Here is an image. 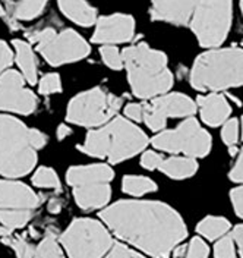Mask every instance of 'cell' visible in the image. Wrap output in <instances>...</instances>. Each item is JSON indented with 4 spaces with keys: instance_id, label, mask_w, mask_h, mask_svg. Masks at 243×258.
I'll return each instance as SVG.
<instances>
[{
    "instance_id": "1",
    "label": "cell",
    "mask_w": 243,
    "mask_h": 258,
    "mask_svg": "<svg viewBox=\"0 0 243 258\" xmlns=\"http://www.w3.org/2000/svg\"><path fill=\"white\" fill-rule=\"evenodd\" d=\"M100 217L114 233L154 258H169L188 235L176 210L155 201H119Z\"/></svg>"
},
{
    "instance_id": "2",
    "label": "cell",
    "mask_w": 243,
    "mask_h": 258,
    "mask_svg": "<svg viewBox=\"0 0 243 258\" xmlns=\"http://www.w3.org/2000/svg\"><path fill=\"white\" fill-rule=\"evenodd\" d=\"M123 63L128 71L132 93L139 98H154L173 87V75L169 71L166 54L138 43L123 50Z\"/></svg>"
},
{
    "instance_id": "3",
    "label": "cell",
    "mask_w": 243,
    "mask_h": 258,
    "mask_svg": "<svg viewBox=\"0 0 243 258\" xmlns=\"http://www.w3.org/2000/svg\"><path fill=\"white\" fill-rule=\"evenodd\" d=\"M146 144V135L136 125L123 117H114L100 129L90 131L78 150L93 157H107L116 164L136 156Z\"/></svg>"
},
{
    "instance_id": "4",
    "label": "cell",
    "mask_w": 243,
    "mask_h": 258,
    "mask_svg": "<svg viewBox=\"0 0 243 258\" xmlns=\"http://www.w3.org/2000/svg\"><path fill=\"white\" fill-rule=\"evenodd\" d=\"M198 91H217L243 85V48L208 50L198 56L191 71Z\"/></svg>"
},
{
    "instance_id": "5",
    "label": "cell",
    "mask_w": 243,
    "mask_h": 258,
    "mask_svg": "<svg viewBox=\"0 0 243 258\" xmlns=\"http://www.w3.org/2000/svg\"><path fill=\"white\" fill-rule=\"evenodd\" d=\"M30 128L12 116H0V176H25L37 164Z\"/></svg>"
},
{
    "instance_id": "6",
    "label": "cell",
    "mask_w": 243,
    "mask_h": 258,
    "mask_svg": "<svg viewBox=\"0 0 243 258\" xmlns=\"http://www.w3.org/2000/svg\"><path fill=\"white\" fill-rule=\"evenodd\" d=\"M233 0H196L189 22L202 47H217L224 43L231 27Z\"/></svg>"
},
{
    "instance_id": "7",
    "label": "cell",
    "mask_w": 243,
    "mask_h": 258,
    "mask_svg": "<svg viewBox=\"0 0 243 258\" xmlns=\"http://www.w3.org/2000/svg\"><path fill=\"white\" fill-rule=\"evenodd\" d=\"M122 98L107 93L103 88L84 91L69 101L66 119L85 128L104 126L119 112Z\"/></svg>"
},
{
    "instance_id": "8",
    "label": "cell",
    "mask_w": 243,
    "mask_h": 258,
    "mask_svg": "<svg viewBox=\"0 0 243 258\" xmlns=\"http://www.w3.org/2000/svg\"><path fill=\"white\" fill-rule=\"evenodd\" d=\"M28 38L37 44L38 51L51 66H60L82 60L91 51L90 44L73 30L56 32L54 28H43L30 32Z\"/></svg>"
},
{
    "instance_id": "9",
    "label": "cell",
    "mask_w": 243,
    "mask_h": 258,
    "mask_svg": "<svg viewBox=\"0 0 243 258\" xmlns=\"http://www.w3.org/2000/svg\"><path fill=\"white\" fill-rule=\"evenodd\" d=\"M69 258H103L113 246L109 230L93 219H76L60 236Z\"/></svg>"
},
{
    "instance_id": "10",
    "label": "cell",
    "mask_w": 243,
    "mask_h": 258,
    "mask_svg": "<svg viewBox=\"0 0 243 258\" xmlns=\"http://www.w3.org/2000/svg\"><path fill=\"white\" fill-rule=\"evenodd\" d=\"M157 150L167 153H183L188 157H205L211 150V135L199 126L198 120L188 117L176 129L161 131L152 138Z\"/></svg>"
},
{
    "instance_id": "11",
    "label": "cell",
    "mask_w": 243,
    "mask_h": 258,
    "mask_svg": "<svg viewBox=\"0 0 243 258\" xmlns=\"http://www.w3.org/2000/svg\"><path fill=\"white\" fill-rule=\"evenodd\" d=\"M24 77L17 71H6L0 77V110L31 114L37 109V97L25 88Z\"/></svg>"
},
{
    "instance_id": "12",
    "label": "cell",
    "mask_w": 243,
    "mask_h": 258,
    "mask_svg": "<svg viewBox=\"0 0 243 258\" xmlns=\"http://www.w3.org/2000/svg\"><path fill=\"white\" fill-rule=\"evenodd\" d=\"M135 34V21L130 15L114 14L101 16L97 19V27L93 35V41L104 46H114L119 43H128Z\"/></svg>"
},
{
    "instance_id": "13",
    "label": "cell",
    "mask_w": 243,
    "mask_h": 258,
    "mask_svg": "<svg viewBox=\"0 0 243 258\" xmlns=\"http://www.w3.org/2000/svg\"><path fill=\"white\" fill-rule=\"evenodd\" d=\"M196 0H151L149 14L154 21L175 25H189Z\"/></svg>"
},
{
    "instance_id": "14",
    "label": "cell",
    "mask_w": 243,
    "mask_h": 258,
    "mask_svg": "<svg viewBox=\"0 0 243 258\" xmlns=\"http://www.w3.org/2000/svg\"><path fill=\"white\" fill-rule=\"evenodd\" d=\"M40 206V197L24 183L0 180V209L34 210Z\"/></svg>"
},
{
    "instance_id": "15",
    "label": "cell",
    "mask_w": 243,
    "mask_h": 258,
    "mask_svg": "<svg viewBox=\"0 0 243 258\" xmlns=\"http://www.w3.org/2000/svg\"><path fill=\"white\" fill-rule=\"evenodd\" d=\"M196 104L201 117L208 126H220L228 120L231 106L223 94H208L198 97Z\"/></svg>"
},
{
    "instance_id": "16",
    "label": "cell",
    "mask_w": 243,
    "mask_h": 258,
    "mask_svg": "<svg viewBox=\"0 0 243 258\" xmlns=\"http://www.w3.org/2000/svg\"><path fill=\"white\" fill-rule=\"evenodd\" d=\"M163 117H189L196 112V103L180 93H173L154 98L149 103Z\"/></svg>"
},
{
    "instance_id": "17",
    "label": "cell",
    "mask_w": 243,
    "mask_h": 258,
    "mask_svg": "<svg viewBox=\"0 0 243 258\" xmlns=\"http://www.w3.org/2000/svg\"><path fill=\"white\" fill-rule=\"evenodd\" d=\"M114 176L113 169L107 164H90V166H75L66 173L69 185L81 186L91 183H109Z\"/></svg>"
},
{
    "instance_id": "18",
    "label": "cell",
    "mask_w": 243,
    "mask_h": 258,
    "mask_svg": "<svg viewBox=\"0 0 243 258\" xmlns=\"http://www.w3.org/2000/svg\"><path fill=\"white\" fill-rule=\"evenodd\" d=\"M73 197L82 210L103 209L109 204L112 189L109 183H91V185H81L73 188Z\"/></svg>"
},
{
    "instance_id": "19",
    "label": "cell",
    "mask_w": 243,
    "mask_h": 258,
    "mask_svg": "<svg viewBox=\"0 0 243 258\" xmlns=\"http://www.w3.org/2000/svg\"><path fill=\"white\" fill-rule=\"evenodd\" d=\"M59 8L63 15L81 27H91L97 21V11L85 0H59Z\"/></svg>"
},
{
    "instance_id": "20",
    "label": "cell",
    "mask_w": 243,
    "mask_h": 258,
    "mask_svg": "<svg viewBox=\"0 0 243 258\" xmlns=\"http://www.w3.org/2000/svg\"><path fill=\"white\" fill-rule=\"evenodd\" d=\"M49 0H5L6 12L12 19L31 21L44 11Z\"/></svg>"
},
{
    "instance_id": "21",
    "label": "cell",
    "mask_w": 243,
    "mask_h": 258,
    "mask_svg": "<svg viewBox=\"0 0 243 258\" xmlns=\"http://www.w3.org/2000/svg\"><path fill=\"white\" fill-rule=\"evenodd\" d=\"M14 47L17 51V63L22 72V77L31 85L37 84V60L31 46L22 40H14Z\"/></svg>"
},
{
    "instance_id": "22",
    "label": "cell",
    "mask_w": 243,
    "mask_h": 258,
    "mask_svg": "<svg viewBox=\"0 0 243 258\" xmlns=\"http://www.w3.org/2000/svg\"><path fill=\"white\" fill-rule=\"evenodd\" d=\"M164 175L172 179H186L194 176L198 170V163L194 157H169L164 159L160 166Z\"/></svg>"
},
{
    "instance_id": "23",
    "label": "cell",
    "mask_w": 243,
    "mask_h": 258,
    "mask_svg": "<svg viewBox=\"0 0 243 258\" xmlns=\"http://www.w3.org/2000/svg\"><path fill=\"white\" fill-rule=\"evenodd\" d=\"M196 230H198L199 235H202L208 241H214V239L226 236V233L230 230V223L224 217L208 216V217H205L204 220L199 222Z\"/></svg>"
},
{
    "instance_id": "24",
    "label": "cell",
    "mask_w": 243,
    "mask_h": 258,
    "mask_svg": "<svg viewBox=\"0 0 243 258\" xmlns=\"http://www.w3.org/2000/svg\"><path fill=\"white\" fill-rule=\"evenodd\" d=\"M122 186L125 192L133 197H142L148 192L157 191V183L145 176H125Z\"/></svg>"
},
{
    "instance_id": "25",
    "label": "cell",
    "mask_w": 243,
    "mask_h": 258,
    "mask_svg": "<svg viewBox=\"0 0 243 258\" xmlns=\"http://www.w3.org/2000/svg\"><path fill=\"white\" fill-rule=\"evenodd\" d=\"M31 210H2L0 209V223L2 226L14 230L24 227L31 220Z\"/></svg>"
},
{
    "instance_id": "26",
    "label": "cell",
    "mask_w": 243,
    "mask_h": 258,
    "mask_svg": "<svg viewBox=\"0 0 243 258\" xmlns=\"http://www.w3.org/2000/svg\"><path fill=\"white\" fill-rule=\"evenodd\" d=\"M33 183L38 188H49L60 191V180L57 173L50 167H40L33 176Z\"/></svg>"
},
{
    "instance_id": "27",
    "label": "cell",
    "mask_w": 243,
    "mask_h": 258,
    "mask_svg": "<svg viewBox=\"0 0 243 258\" xmlns=\"http://www.w3.org/2000/svg\"><path fill=\"white\" fill-rule=\"evenodd\" d=\"M34 258H65L62 251H60V246L56 241V236L49 233L43 242L35 248V254Z\"/></svg>"
},
{
    "instance_id": "28",
    "label": "cell",
    "mask_w": 243,
    "mask_h": 258,
    "mask_svg": "<svg viewBox=\"0 0 243 258\" xmlns=\"http://www.w3.org/2000/svg\"><path fill=\"white\" fill-rule=\"evenodd\" d=\"M2 242L15 249L17 258H34L35 248L31 243H28L24 236H14V235H11V236H6V238H2Z\"/></svg>"
},
{
    "instance_id": "29",
    "label": "cell",
    "mask_w": 243,
    "mask_h": 258,
    "mask_svg": "<svg viewBox=\"0 0 243 258\" xmlns=\"http://www.w3.org/2000/svg\"><path fill=\"white\" fill-rule=\"evenodd\" d=\"M100 54H101L103 62L114 71H120L125 66L122 53L114 46H103L100 48Z\"/></svg>"
},
{
    "instance_id": "30",
    "label": "cell",
    "mask_w": 243,
    "mask_h": 258,
    "mask_svg": "<svg viewBox=\"0 0 243 258\" xmlns=\"http://www.w3.org/2000/svg\"><path fill=\"white\" fill-rule=\"evenodd\" d=\"M144 122L146 123V126L152 129L154 132H161V129L166 126L167 119L163 117L161 114L148 103V104H144Z\"/></svg>"
},
{
    "instance_id": "31",
    "label": "cell",
    "mask_w": 243,
    "mask_h": 258,
    "mask_svg": "<svg viewBox=\"0 0 243 258\" xmlns=\"http://www.w3.org/2000/svg\"><path fill=\"white\" fill-rule=\"evenodd\" d=\"M38 91L40 94H53V93H59L62 91V81L57 74H47L44 75L41 81L38 82Z\"/></svg>"
},
{
    "instance_id": "32",
    "label": "cell",
    "mask_w": 243,
    "mask_h": 258,
    "mask_svg": "<svg viewBox=\"0 0 243 258\" xmlns=\"http://www.w3.org/2000/svg\"><path fill=\"white\" fill-rule=\"evenodd\" d=\"M239 122L237 119H228L226 123L223 125L221 129V138L224 141V144L228 147L236 145L237 140H239Z\"/></svg>"
},
{
    "instance_id": "33",
    "label": "cell",
    "mask_w": 243,
    "mask_h": 258,
    "mask_svg": "<svg viewBox=\"0 0 243 258\" xmlns=\"http://www.w3.org/2000/svg\"><path fill=\"white\" fill-rule=\"evenodd\" d=\"M231 236H223L220 238V241L215 243L214 248V254L215 258H236L234 252V243H233Z\"/></svg>"
},
{
    "instance_id": "34",
    "label": "cell",
    "mask_w": 243,
    "mask_h": 258,
    "mask_svg": "<svg viewBox=\"0 0 243 258\" xmlns=\"http://www.w3.org/2000/svg\"><path fill=\"white\" fill-rule=\"evenodd\" d=\"M208 245L201 238H194L188 245L186 258H208Z\"/></svg>"
},
{
    "instance_id": "35",
    "label": "cell",
    "mask_w": 243,
    "mask_h": 258,
    "mask_svg": "<svg viewBox=\"0 0 243 258\" xmlns=\"http://www.w3.org/2000/svg\"><path fill=\"white\" fill-rule=\"evenodd\" d=\"M163 160L164 159L161 154H158L155 151H145L141 157V164L148 170H155V169H160Z\"/></svg>"
},
{
    "instance_id": "36",
    "label": "cell",
    "mask_w": 243,
    "mask_h": 258,
    "mask_svg": "<svg viewBox=\"0 0 243 258\" xmlns=\"http://www.w3.org/2000/svg\"><path fill=\"white\" fill-rule=\"evenodd\" d=\"M135 252L123 243H114L104 258H133Z\"/></svg>"
},
{
    "instance_id": "37",
    "label": "cell",
    "mask_w": 243,
    "mask_h": 258,
    "mask_svg": "<svg viewBox=\"0 0 243 258\" xmlns=\"http://www.w3.org/2000/svg\"><path fill=\"white\" fill-rule=\"evenodd\" d=\"M12 62H14V53H12V50H11V47L5 41L0 40V72L5 71V69H8L12 64Z\"/></svg>"
},
{
    "instance_id": "38",
    "label": "cell",
    "mask_w": 243,
    "mask_h": 258,
    "mask_svg": "<svg viewBox=\"0 0 243 258\" xmlns=\"http://www.w3.org/2000/svg\"><path fill=\"white\" fill-rule=\"evenodd\" d=\"M125 114L133 122H141L144 120V104L138 103H130L125 109Z\"/></svg>"
},
{
    "instance_id": "39",
    "label": "cell",
    "mask_w": 243,
    "mask_h": 258,
    "mask_svg": "<svg viewBox=\"0 0 243 258\" xmlns=\"http://www.w3.org/2000/svg\"><path fill=\"white\" fill-rule=\"evenodd\" d=\"M230 198H231V203H233L236 214L243 219V186L233 189L230 192Z\"/></svg>"
},
{
    "instance_id": "40",
    "label": "cell",
    "mask_w": 243,
    "mask_h": 258,
    "mask_svg": "<svg viewBox=\"0 0 243 258\" xmlns=\"http://www.w3.org/2000/svg\"><path fill=\"white\" fill-rule=\"evenodd\" d=\"M30 143L35 150H40L47 144V137L38 129H30Z\"/></svg>"
},
{
    "instance_id": "41",
    "label": "cell",
    "mask_w": 243,
    "mask_h": 258,
    "mask_svg": "<svg viewBox=\"0 0 243 258\" xmlns=\"http://www.w3.org/2000/svg\"><path fill=\"white\" fill-rule=\"evenodd\" d=\"M228 176L234 182H242L243 183V150L240 151V156H239V159H237Z\"/></svg>"
},
{
    "instance_id": "42",
    "label": "cell",
    "mask_w": 243,
    "mask_h": 258,
    "mask_svg": "<svg viewBox=\"0 0 243 258\" xmlns=\"http://www.w3.org/2000/svg\"><path fill=\"white\" fill-rule=\"evenodd\" d=\"M231 238H233V241L236 242L240 248H243V225L236 226V227L233 229Z\"/></svg>"
},
{
    "instance_id": "43",
    "label": "cell",
    "mask_w": 243,
    "mask_h": 258,
    "mask_svg": "<svg viewBox=\"0 0 243 258\" xmlns=\"http://www.w3.org/2000/svg\"><path fill=\"white\" fill-rule=\"evenodd\" d=\"M47 209H49L50 213H53V214H57V213H60V210H62V201H60L59 198H51Z\"/></svg>"
},
{
    "instance_id": "44",
    "label": "cell",
    "mask_w": 243,
    "mask_h": 258,
    "mask_svg": "<svg viewBox=\"0 0 243 258\" xmlns=\"http://www.w3.org/2000/svg\"><path fill=\"white\" fill-rule=\"evenodd\" d=\"M70 134H72V129L69 128L67 125H60L57 128V140L59 141H63L66 137H69Z\"/></svg>"
},
{
    "instance_id": "45",
    "label": "cell",
    "mask_w": 243,
    "mask_h": 258,
    "mask_svg": "<svg viewBox=\"0 0 243 258\" xmlns=\"http://www.w3.org/2000/svg\"><path fill=\"white\" fill-rule=\"evenodd\" d=\"M236 153H237V148H236V145H231V147L228 148V154H230V156H234Z\"/></svg>"
},
{
    "instance_id": "46",
    "label": "cell",
    "mask_w": 243,
    "mask_h": 258,
    "mask_svg": "<svg viewBox=\"0 0 243 258\" xmlns=\"http://www.w3.org/2000/svg\"><path fill=\"white\" fill-rule=\"evenodd\" d=\"M5 15H6V11H5V8L0 5V16H5Z\"/></svg>"
},
{
    "instance_id": "47",
    "label": "cell",
    "mask_w": 243,
    "mask_h": 258,
    "mask_svg": "<svg viewBox=\"0 0 243 258\" xmlns=\"http://www.w3.org/2000/svg\"><path fill=\"white\" fill-rule=\"evenodd\" d=\"M133 258H145V257H142V255H139V254H136V252H135V255H133Z\"/></svg>"
},
{
    "instance_id": "48",
    "label": "cell",
    "mask_w": 243,
    "mask_h": 258,
    "mask_svg": "<svg viewBox=\"0 0 243 258\" xmlns=\"http://www.w3.org/2000/svg\"><path fill=\"white\" fill-rule=\"evenodd\" d=\"M240 11H242V16H243V0H240Z\"/></svg>"
},
{
    "instance_id": "49",
    "label": "cell",
    "mask_w": 243,
    "mask_h": 258,
    "mask_svg": "<svg viewBox=\"0 0 243 258\" xmlns=\"http://www.w3.org/2000/svg\"><path fill=\"white\" fill-rule=\"evenodd\" d=\"M242 137H243V117H242Z\"/></svg>"
},
{
    "instance_id": "50",
    "label": "cell",
    "mask_w": 243,
    "mask_h": 258,
    "mask_svg": "<svg viewBox=\"0 0 243 258\" xmlns=\"http://www.w3.org/2000/svg\"><path fill=\"white\" fill-rule=\"evenodd\" d=\"M240 257L243 258V248H242V251H240Z\"/></svg>"
},
{
    "instance_id": "51",
    "label": "cell",
    "mask_w": 243,
    "mask_h": 258,
    "mask_svg": "<svg viewBox=\"0 0 243 258\" xmlns=\"http://www.w3.org/2000/svg\"><path fill=\"white\" fill-rule=\"evenodd\" d=\"M242 46H243V41H242Z\"/></svg>"
}]
</instances>
